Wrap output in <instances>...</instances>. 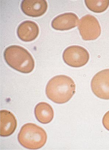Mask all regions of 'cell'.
Listing matches in <instances>:
<instances>
[{"mask_svg": "<svg viewBox=\"0 0 109 150\" xmlns=\"http://www.w3.org/2000/svg\"><path fill=\"white\" fill-rule=\"evenodd\" d=\"M76 85L72 78L60 75L53 77L46 86L47 97L54 103L63 104L69 101L75 93Z\"/></svg>", "mask_w": 109, "mask_h": 150, "instance_id": "obj_1", "label": "cell"}, {"mask_svg": "<svg viewBox=\"0 0 109 150\" xmlns=\"http://www.w3.org/2000/svg\"><path fill=\"white\" fill-rule=\"evenodd\" d=\"M4 57L10 67L19 72L30 73L34 68L35 62L31 54L20 46L12 45L8 47L4 51Z\"/></svg>", "mask_w": 109, "mask_h": 150, "instance_id": "obj_2", "label": "cell"}, {"mask_svg": "<svg viewBox=\"0 0 109 150\" xmlns=\"http://www.w3.org/2000/svg\"><path fill=\"white\" fill-rule=\"evenodd\" d=\"M47 139L45 130L33 123L24 125L18 136L20 144L24 148L31 150L38 149L44 146Z\"/></svg>", "mask_w": 109, "mask_h": 150, "instance_id": "obj_3", "label": "cell"}, {"mask_svg": "<svg viewBox=\"0 0 109 150\" xmlns=\"http://www.w3.org/2000/svg\"><path fill=\"white\" fill-rule=\"evenodd\" d=\"M90 55L87 50L79 46H72L65 49L63 54L65 62L69 66L79 68L89 61Z\"/></svg>", "mask_w": 109, "mask_h": 150, "instance_id": "obj_4", "label": "cell"}, {"mask_svg": "<svg viewBox=\"0 0 109 150\" xmlns=\"http://www.w3.org/2000/svg\"><path fill=\"white\" fill-rule=\"evenodd\" d=\"M78 29L82 39L85 40H94L101 33V28L98 21L94 16L87 15L81 18Z\"/></svg>", "mask_w": 109, "mask_h": 150, "instance_id": "obj_5", "label": "cell"}, {"mask_svg": "<svg viewBox=\"0 0 109 150\" xmlns=\"http://www.w3.org/2000/svg\"><path fill=\"white\" fill-rule=\"evenodd\" d=\"M91 86L93 93L98 98L109 100V69L96 74L92 79Z\"/></svg>", "mask_w": 109, "mask_h": 150, "instance_id": "obj_6", "label": "cell"}, {"mask_svg": "<svg viewBox=\"0 0 109 150\" xmlns=\"http://www.w3.org/2000/svg\"><path fill=\"white\" fill-rule=\"evenodd\" d=\"M21 7L25 14L37 17L45 13L47 10L48 4L45 0H24Z\"/></svg>", "mask_w": 109, "mask_h": 150, "instance_id": "obj_7", "label": "cell"}, {"mask_svg": "<svg viewBox=\"0 0 109 150\" xmlns=\"http://www.w3.org/2000/svg\"><path fill=\"white\" fill-rule=\"evenodd\" d=\"M79 19L75 14L66 13L56 17L52 22V27L56 30H69L78 26Z\"/></svg>", "mask_w": 109, "mask_h": 150, "instance_id": "obj_8", "label": "cell"}, {"mask_svg": "<svg viewBox=\"0 0 109 150\" xmlns=\"http://www.w3.org/2000/svg\"><path fill=\"white\" fill-rule=\"evenodd\" d=\"M39 29L37 23L30 21L22 22L18 26L17 34L18 37L22 41L31 42L38 36Z\"/></svg>", "mask_w": 109, "mask_h": 150, "instance_id": "obj_9", "label": "cell"}, {"mask_svg": "<svg viewBox=\"0 0 109 150\" xmlns=\"http://www.w3.org/2000/svg\"><path fill=\"white\" fill-rule=\"evenodd\" d=\"M17 127V121L15 116L7 110L1 111V136L8 137L12 135Z\"/></svg>", "mask_w": 109, "mask_h": 150, "instance_id": "obj_10", "label": "cell"}, {"mask_svg": "<svg viewBox=\"0 0 109 150\" xmlns=\"http://www.w3.org/2000/svg\"><path fill=\"white\" fill-rule=\"evenodd\" d=\"M34 113L38 121L43 124L50 123L54 118V112L52 108L46 102H40L36 105Z\"/></svg>", "mask_w": 109, "mask_h": 150, "instance_id": "obj_11", "label": "cell"}, {"mask_svg": "<svg viewBox=\"0 0 109 150\" xmlns=\"http://www.w3.org/2000/svg\"><path fill=\"white\" fill-rule=\"evenodd\" d=\"M85 2L88 9L97 13L104 12L109 6V0H86Z\"/></svg>", "mask_w": 109, "mask_h": 150, "instance_id": "obj_12", "label": "cell"}, {"mask_svg": "<svg viewBox=\"0 0 109 150\" xmlns=\"http://www.w3.org/2000/svg\"><path fill=\"white\" fill-rule=\"evenodd\" d=\"M102 122L105 128L109 131V111L103 116Z\"/></svg>", "mask_w": 109, "mask_h": 150, "instance_id": "obj_13", "label": "cell"}]
</instances>
